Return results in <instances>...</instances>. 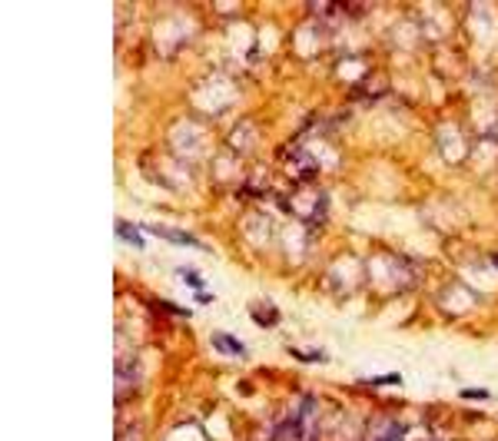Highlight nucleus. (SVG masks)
Here are the masks:
<instances>
[{
  "label": "nucleus",
  "instance_id": "obj_5",
  "mask_svg": "<svg viewBox=\"0 0 498 441\" xmlns=\"http://www.w3.org/2000/svg\"><path fill=\"white\" fill-rule=\"evenodd\" d=\"M458 399H465V401H488V399H492V392H488V388H462V392H458Z\"/></svg>",
  "mask_w": 498,
  "mask_h": 441
},
{
  "label": "nucleus",
  "instance_id": "obj_8",
  "mask_svg": "<svg viewBox=\"0 0 498 441\" xmlns=\"http://www.w3.org/2000/svg\"><path fill=\"white\" fill-rule=\"evenodd\" d=\"M193 299H196V302H199V305H209V302L216 299V295H209V292H206V289H203V292H193Z\"/></svg>",
  "mask_w": 498,
  "mask_h": 441
},
{
  "label": "nucleus",
  "instance_id": "obj_1",
  "mask_svg": "<svg viewBox=\"0 0 498 441\" xmlns=\"http://www.w3.org/2000/svg\"><path fill=\"white\" fill-rule=\"evenodd\" d=\"M143 233H150V236H163L166 242H173V246H186V249H209L203 239H196L193 233H186V229H173V226H160V223H146L140 226Z\"/></svg>",
  "mask_w": 498,
  "mask_h": 441
},
{
  "label": "nucleus",
  "instance_id": "obj_4",
  "mask_svg": "<svg viewBox=\"0 0 498 441\" xmlns=\"http://www.w3.org/2000/svg\"><path fill=\"white\" fill-rule=\"evenodd\" d=\"M249 315L262 325V329H272V325H279V309L270 305V302H256V305H249Z\"/></svg>",
  "mask_w": 498,
  "mask_h": 441
},
{
  "label": "nucleus",
  "instance_id": "obj_7",
  "mask_svg": "<svg viewBox=\"0 0 498 441\" xmlns=\"http://www.w3.org/2000/svg\"><path fill=\"white\" fill-rule=\"evenodd\" d=\"M366 385H402V375L392 372V375H379V378H366Z\"/></svg>",
  "mask_w": 498,
  "mask_h": 441
},
{
  "label": "nucleus",
  "instance_id": "obj_2",
  "mask_svg": "<svg viewBox=\"0 0 498 441\" xmlns=\"http://www.w3.org/2000/svg\"><path fill=\"white\" fill-rule=\"evenodd\" d=\"M113 233H117L123 242H130L133 249H146V239H143V229L137 226V223H130V219H117L113 223Z\"/></svg>",
  "mask_w": 498,
  "mask_h": 441
},
{
  "label": "nucleus",
  "instance_id": "obj_6",
  "mask_svg": "<svg viewBox=\"0 0 498 441\" xmlns=\"http://www.w3.org/2000/svg\"><path fill=\"white\" fill-rule=\"evenodd\" d=\"M180 279L190 282V286H193V292H203V276H196L193 269H180Z\"/></svg>",
  "mask_w": 498,
  "mask_h": 441
},
{
  "label": "nucleus",
  "instance_id": "obj_3",
  "mask_svg": "<svg viewBox=\"0 0 498 441\" xmlns=\"http://www.w3.org/2000/svg\"><path fill=\"white\" fill-rule=\"evenodd\" d=\"M213 345H216L219 352H226V355H236V358H249V348L239 342L236 335L229 332H213Z\"/></svg>",
  "mask_w": 498,
  "mask_h": 441
}]
</instances>
